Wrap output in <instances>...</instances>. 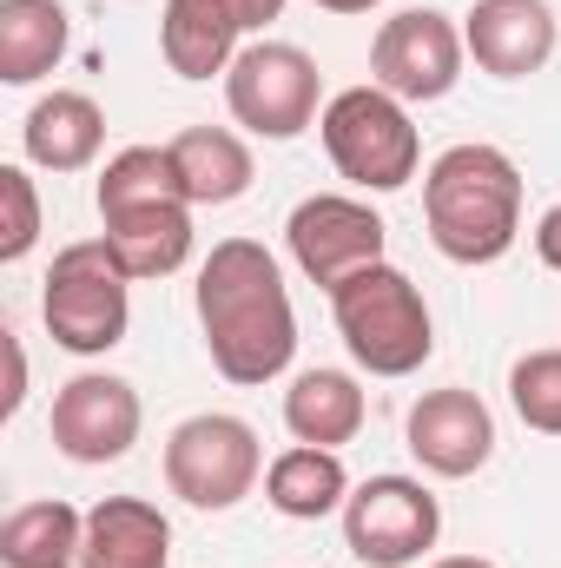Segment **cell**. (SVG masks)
<instances>
[{
  "label": "cell",
  "instance_id": "obj_26",
  "mask_svg": "<svg viewBox=\"0 0 561 568\" xmlns=\"http://www.w3.org/2000/svg\"><path fill=\"white\" fill-rule=\"evenodd\" d=\"M536 258H542L549 272H561V205H549L542 225H536Z\"/></svg>",
  "mask_w": 561,
  "mask_h": 568
},
{
  "label": "cell",
  "instance_id": "obj_10",
  "mask_svg": "<svg viewBox=\"0 0 561 568\" xmlns=\"http://www.w3.org/2000/svg\"><path fill=\"white\" fill-rule=\"evenodd\" d=\"M384 239H390V225L364 199H344V192H317L284 219V245H290L297 272L324 291L357 278L364 265H384Z\"/></svg>",
  "mask_w": 561,
  "mask_h": 568
},
{
  "label": "cell",
  "instance_id": "obj_17",
  "mask_svg": "<svg viewBox=\"0 0 561 568\" xmlns=\"http://www.w3.org/2000/svg\"><path fill=\"white\" fill-rule=\"evenodd\" d=\"M106 252L120 258V272L140 278H172L192 258V205H140L120 219H100Z\"/></svg>",
  "mask_w": 561,
  "mask_h": 568
},
{
  "label": "cell",
  "instance_id": "obj_3",
  "mask_svg": "<svg viewBox=\"0 0 561 568\" xmlns=\"http://www.w3.org/2000/svg\"><path fill=\"white\" fill-rule=\"evenodd\" d=\"M330 317H337L344 351L370 377H417L422 364H429V351H436V317L422 304L417 278L397 272L390 258L364 265L357 278L337 284L330 291Z\"/></svg>",
  "mask_w": 561,
  "mask_h": 568
},
{
  "label": "cell",
  "instance_id": "obj_7",
  "mask_svg": "<svg viewBox=\"0 0 561 568\" xmlns=\"http://www.w3.org/2000/svg\"><path fill=\"white\" fill-rule=\"evenodd\" d=\"M324 73L290 40H252L225 73V106L258 140H297L324 120Z\"/></svg>",
  "mask_w": 561,
  "mask_h": 568
},
{
  "label": "cell",
  "instance_id": "obj_13",
  "mask_svg": "<svg viewBox=\"0 0 561 568\" xmlns=\"http://www.w3.org/2000/svg\"><path fill=\"white\" fill-rule=\"evenodd\" d=\"M555 7L549 0H476L462 13V47L489 80H529L555 60Z\"/></svg>",
  "mask_w": 561,
  "mask_h": 568
},
{
  "label": "cell",
  "instance_id": "obj_4",
  "mask_svg": "<svg viewBox=\"0 0 561 568\" xmlns=\"http://www.w3.org/2000/svg\"><path fill=\"white\" fill-rule=\"evenodd\" d=\"M40 317H47V337L60 351H73V357H106L113 344H126L133 278L120 272V258L106 252V239L60 245L53 272L40 284Z\"/></svg>",
  "mask_w": 561,
  "mask_h": 568
},
{
  "label": "cell",
  "instance_id": "obj_5",
  "mask_svg": "<svg viewBox=\"0 0 561 568\" xmlns=\"http://www.w3.org/2000/svg\"><path fill=\"white\" fill-rule=\"evenodd\" d=\"M317 133H324L330 165L350 185H364V192H404L422 165V140H417V126H410V106L397 93H384L377 80L330 93Z\"/></svg>",
  "mask_w": 561,
  "mask_h": 568
},
{
  "label": "cell",
  "instance_id": "obj_11",
  "mask_svg": "<svg viewBox=\"0 0 561 568\" xmlns=\"http://www.w3.org/2000/svg\"><path fill=\"white\" fill-rule=\"evenodd\" d=\"M140 424H145L140 390L113 371H80L53 397V449L67 463H86V469L120 463L140 443Z\"/></svg>",
  "mask_w": 561,
  "mask_h": 568
},
{
  "label": "cell",
  "instance_id": "obj_1",
  "mask_svg": "<svg viewBox=\"0 0 561 568\" xmlns=\"http://www.w3.org/2000/svg\"><path fill=\"white\" fill-rule=\"evenodd\" d=\"M198 331L225 384H272L297 357V311L278 258L258 239H218L198 265Z\"/></svg>",
  "mask_w": 561,
  "mask_h": 568
},
{
  "label": "cell",
  "instance_id": "obj_9",
  "mask_svg": "<svg viewBox=\"0 0 561 568\" xmlns=\"http://www.w3.org/2000/svg\"><path fill=\"white\" fill-rule=\"evenodd\" d=\"M462 60H469L462 27H456L449 13H436V7H404V13H390V20L377 27V40H370V80H377L384 93H397L404 106L456 93Z\"/></svg>",
  "mask_w": 561,
  "mask_h": 568
},
{
  "label": "cell",
  "instance_id": "obj_8",
  "mask_svg": "<svg viewBox=\"0 0 561 568\" xmlns=\"http://www.w3.org/2000/svg\"><path fill=\"white\" fill-rule=\"evenodd\" d=\"M442 509L417 476H370L344 503V542L364 568H410L422 549H436Z\"/></svg>",
  "mask_w": 561,
  "mask_h": 568
},
{
  "label": "cell",
  "instance_id": "obj_18",
  "mask_svg": "<svg viewBox=\"0 0 561 568\" xmlns=\"http://www.w3.org/2000/svg\"><path fill=\"white\" fill-rule=\"evenodd\" d=\"M364 384L350 371H297L284 390V429L317 449H344L364 429Z\"/></svg>",
  "mask_w": 561,
  "mask_h": 568
},
{
  "label": "cell",
  "instance_id": "obj_15",
  "mask_svg": "<svg viewBox=\"0 0 561 568\" xmlns=\"http://www.w3.org/2000/svg\"><path fill=\"white\" fill-rule=\"evenodd\" d=\"M80 568H172V523L145 496H100L86 509Z\"/></svg>",
  "mask_w": 561,
  "mask_h": 568
},
{
  "label": "cell",
  "instance_id": "obj_22",
  "mask_svg": "<svg viewBox=\"0 0 561 568\" xmlns=\"http://www.w3.org/2000/svg\"><path fill=\"white\" fill-rule=\"evenodd\" d=\"M80 542H86V516L60 496L20 503L0 523V562L7 568H80Z\"/></svg>",
  "mask_w": 561,
  "mask_h": 568
},
{
  "label": "cell",
  "instance_id": "obj_19",
  "mask_svg": "<svg viewBox=\"0 0 561 568\" xmlns=\"http://www.w3.org/2000/svg\"><path fill=\"white\" fill-rule=\"evenodd\" d=\"M265 503L290 516V523H317V516H337L350 503V469L337 449H317V443H290L284 456H272L265 469Z\"/></svg>",
  "mask_w": 561,
  "mask_h": 568
},
{
  "label": "cell",
  "instance_id": "obj_14",
  "mask_svg": "<svg viewBox=\"0 0 561 568\" xmlns=\"http://www.w3.org/2000/svg\"><path fill=\"white\" fill-rule=\"evenodd\" d=\"M245 20L232 13V0H165L159 13V53L178 80H212L232 73V60L245 53Z\"/></svg>",
  "mask_w": 561,
  "mask_h": 568
},
{
  "label": "cell",
  "instance_id": "obj_27",
  "mask_svg": "<svg viewBox=\"0 0 561 568\" xmlns=\"http://www.w3.org/2000/svg\"><path fill=\"white\" fill-rule=\"evenodd\" d=\"M232 13H238V20H245V33H252V27H272V20H278L284 0H232Z\"/></svg>",
  "mask_w": 561,
  "mask_h": 568
},
{
  "label": "cell",
  "instance_id": "obj_16",
  "mask_svg": "<svg viewBox=\"0 0 561 568\" xmlns=\"http://www.w3.org/2000/svg\"><path fill=\"white\" fill-rule=\"evenodd\" d=\"M106 145V113L86 93H47L20 120V152L47 172H86Z\"/></svg>",
  "mask_w": 561,
  "mask_h": 568
},
{
  "label": "cell",
  "instance_id": "obj_25",
  "mask_svg": "<svg viewBox=\"0 0 561 568\" xmlns=\"http://www.w3.org/2000/svg\"><path fill=\"white\" fill-rule=\"evenodd\" d=\"M0 205H7L0 258L20 265V258L40 245V192H33V179H27V165H0Z\"/></svg>",
  "mask_w": 561,
  "mask_h": 568
},
{
  "label": "cell",
  "instance_id": "obj_21",
  "mask_svg": "<svg viewBox=\"0 0 561 568\" xmlns=\"http://www.w3.org/2000/svg\"><path fill=\"white\" fill-rule=\"evenodd\" d=\"M67 40H73V20L60 0H0V80L7 87H33L40 73H53Z\"/></svg>",
  "mask_w": 561,
  "mask_h": 568
},
{
  "label": "cell",
  "instance_id": "obj_12",
  "mask_svg": "<svg viewBox=\"0 0 561 568\" xmlns=\"http://www.w3.org/2000/svg\"><path fill=\"white\" fill-rule=\"evenodd\" d=\"M404 443H410V456H417L429 476L462 483V476H476V469L496 456V417H489V404H482L476 390H462V384L422 390L417 404H410V417H404Z\"/></svg>",
  "mask_w": 561,
  "mask_h": 568
},
{
  "label": "cell",
  "instance_id": "obj_24",
  "mask_svg": "<svg viewBox=\"0 0 561 568\" xmlns=\"http://www.w3.org/2000/svg\"><path fill=\"white\" fill-rule=\"evenodd\" d=\"M509 404L516 417L542 436H561V351H529L509 371Z\"/></svg>",
  "mask_w": 561,
  "mask_h": 568
},
{
  "label": "cell",
  "instance_id": "obj_29",
  "mask_svg": "<svg viewBox=\"0 0 561 568\" xmlns=\"http://www.w3.org/2000/svg\"><path fill=\"white\" fill-rule=\"evenodd\" d=\"M429 568H496V562H482V556H442V562H429Z\"/></svg>",
  "mask_w": 561,
  "mask_h": 568
},
{
  "label": "cell",
  "instance_id": "obj_2",
  "mask_svg": "<svg viewBox=\"0 0 561 568\" xmlns=\"http://www.w3.org/2000/svg\"><path fill=\"white\" fill-rule=\"evenodd\" d=\"M422 225L449 265H496L522 232V172L502 145L462 140L422 172Z\"/></svg>",
  "mask_w": 561,
  "mask_h": 568
},
{
  "label": "cell",
  "instance_id": "obj_6",
  "mask_svg": "<svg viewBox=\"0 0 561 568\" xmlns=\"http://www.w3.org/2000/svg\"><path fill=\"white\" fill-rule=\"evenodd\" d=\"M265 476V443L245 417L205 410L165 436V489L192 509H238Z\"/></svg>",
  "mask_w": 561,
  "mask_h": 568
},
{
  "label": "cell",
  "instance_id": "obj_23",
  "mask_svg": "<svg viewBox=\"0 0 561 568\" xmlns=\"http://www.w3.org/2000/svg\"><path fill=\"white\" fill-rule=\"evenodd\" d=\"M93 205L100 219H120V212H140V205H192L185 185H178V165L165 145H126L106 159L100 185H93Z\"/></svg>",
  "mask_w": 561,
  "mask_h": 568
},
{
  "label": "cell",
  "instance_id": "obj_28",
  "mask_svg": "<svg viewBox=\"0 0 561 568\" xmlns=\"http://www.w3.org/2000/svg\"><path fill=\"white\" fill-rule=\"evenodd\" d=\"M310 7H324V13H370V7H384V0H310Z\"/></svg>",
  "mask_w": 561,
  "mask_h": 568
},
{
  "label": "cell",
  "instance_id": "obj_20",
  "mask_svg": "<svg viewBox=\"0 0 561 568\" xmlns=\"http://www.w3.org/2000/svg\"><path fill=\"white\" fill-rule=\"evenodd\" d=\"M178 165V185L192 205H232L252 192V145L225 126H185L178 140L165 145Z\"/></svg>",
  "mask_w": 561,
  "mask_h": 568
}]
</instances>
